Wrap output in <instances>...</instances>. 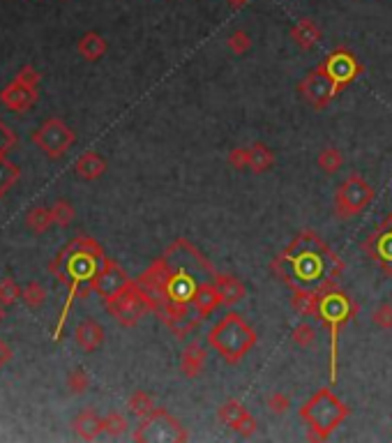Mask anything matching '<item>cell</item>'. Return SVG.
Listing matches in <instances>:
<instances>
[{"mask_svg": "<svg viewBox=\"0 0 392 443\" xmlns=\"http://www.w3.org/2000/svg\"><path fill=\"white\" fill-rule=\"evenodd\" d=\"M166 261H169V277H166L160 294L155 296L157 307L155 314L160 321L169 328L178 339H185L191 335L201 319L194 314L191 316V300L196 291L206 282L215 280V266L191 245L189 240L180 238L173 245L166 247Z\"/></svg>", "mask_w": 392, "mask_h": 443, "instance_id": "obj_1", "label": "cell"}, {"mask_svg": "<svg viewBox=\"0 0 392 443\" xmlns=\"http://www.w3.org/2000/svg\"><path fill=\"white\" fill-rule=\"evenodd\" d=\"M272 273L293 289H321L328 282H339L344 273L341 258L319 233L307 229L289 242L282 254L272 258Z\"/></svg>", "mask_w": 392, "mask_h": 443, "instance_id": "obj_2", "label": "cell"}, {"mask_svg": "<svg viewBox=\"0 0 392 443\" xmlns=\"http://www.w3.org/2000/svg\"><path fill=\"white\" fill-rule=\"evenodd\" d=\"M358 312H360V305L339 287V282L323 284L316 319L330 330V383H337L339 376V335L344 325L355 319Z\"/></svg>", "mask_w": 392, "mask_h": 443, "instance_id": "obj_3", "label": "cell"}, {"mask_svg": "<svg viewBox=\"0 0 392 443\" xmlns=\"http://www.w3.org/2000/svg\"><path fill=\"white\" fill-rule=\"evenodd\" d=\"M298 413L307 423V441H328L351 416V408L330 388H321L298 408Z\"/></svg>", "mask_w": 392, "mask_h": 443, "instance_id": "obj_4", "label": "cell"}, {"mask_svg": "<svg viewBox=\"0 0 392 443\" xmlns=\"http://www.w3.org/2000/svg\"><path fill=\"white\" fill-rule=\"evenodd\" d=\"M208 344L217 351V356L224 363L238 365L258 344V335L252 325L243 319V314L231 309L208 332Z\"/></svg>", "mask_w": 392, "mask_h": 443, "instance_id": "obj_5", "label": "cell"}, {"mask_svg": "<svg viewBox=\"0 0 392 443\" xmlns=\"http://www.w3.org/2000/svg\"><path fill=\"white\" fill-rule=\"evenodd\" d=\"M106 303H108V312L122 325H127V328L129 325H137L148 312H155L157 307L155 296L150 294L144 284H139V280L137 282L129 280L118 294L108 298Z\"/></svg>", "mask_w": 392, "mask_h": 443, "instance_id": "obj_6", "label": "cell"}, {"mask_svg": "<svg viewBox=\"0 0 392 443\" xmlns=\"http://www.w3.org/2000/svg\"><path fill=\"white\" fill-rule=\"evenodd\" d=\"M372 201H374V187L365 180V175L360 171H351L335 189L332 213H335L337 220L346 222L365 213L367 206H372Z\"/></svg>", "mask_w": 392, "mask_h": 443, "instance_id": "obj_7", "label": "cell"}, {"mask_svg": "<svg viewBox=\"0 0 392 443\" xmlns=\"http://www.w3.org/2000/svg\"><path fill=\"white\" fill-rule=\"evenodd\" d=\"M134 441H189V432L182 428L176 416L166 408H155L153 413L141 418L139 430L134 432Z\"/></svg>", "mask_w": 392, "mask_h": 443, "instance_id": "obj_8", "label": "cell"}, {"mask_svg": "<svg viewBox=\"0 0 392 443\" xmlns=\"http://www.w3.org/2000/svg\"><path fill=\"white\" fill-rule=\"evenodd\" d=\"M319 68L332 79V83H335V88L339 93L351 86L358 77H362V72H365L360 61H358V56L353 51H348L346 46H339L332 54L325 56L319 63Z\"/></svg>", "mask_w": 392, "mask_h": 443, "instance_id": "obj_9", "label": "cell"}, {"mask_svg": "<svg viewBox=\"0 0 392 443\" xmlns=\"http://www.w3.org/2000/svg\"><path fill=\"white\" fill-rule=\"evenodd\" d=\"M298 93L307 104L314 106L316 111H323V108H328L332 99L339 95V90L335 88V83H332L328 74L316 65V68L312 72H307V77L298 83Z\"/></svg>", "mask_w": 392, "mask_h": 443, "instance_id": "obj_10", "label": "cell"}, {"mask_svg": "<svg viewBox=\"0 0 392 443\" xmlns=\"http://www.w3.org/2000/svg\"><path fill=\"white\" fill-rule=\"evenodd\" d=\"M362 252L383 270V275L392 277V213L379 224V229L367 236L362 242Z\"/></svg>", "mask_w": 392, "mask_h": 443, "instance_id": "obj_11", "label": "cell"}, {"mask_svg": "<svg viewBox=\"0 0 392 443\" xmlns=\"http://www.w3.org/2000/svg\"><path fill=\"white\" fill-rule=\"evenodd\" d=\"M217 420L231 428L236 434H240L243 439H252L258 432V420L243 402H238V399H229V402L220 404V408H217Z\"/></svg>", "mask_w": 392, "mask_h": 443, "instance_id": "obj_12", "label": "cell"}, {"mask_svg": "<svg viewBox=\"0 0 392 443\" xmlns=\"http://www.w3.org/2000/svg\"><path fill=\"white\" fill-rule=\"evenodd\" d=\"M127 282H129L127 273H125L115 261H108V258H104V266L97 270V275L93 277V287H95L97 294H102L108 300L111 296L118 294V291Z\"/></svg>", "mask_w": 392, "mask_h": 443, "instance_id": "obj_13", "label": "cell"}, {"mask_svg": "<svg viewBox=\"0 0 392 443\" xmlns=\"http://www.w3.org/2000/svg\"><path fill=\"white\" fill-rule=\"evenodd\" d=\"M208 365V351L198 339L189 342L180 354V374L185 379H198Z\"/></svg>", "mask_w": 392, "mask_h": 443, "instance_id": "obj_14", "label": "cell"}, {"mask_svg": "<svg viewBox=\"0 0 392 443\" xmlns=\"http://www.w3.org/2000/svg\"><path fill=\"white\" fill-rule=\"evenodd\" d=\"M215 287L220 291L224 307H236L240 300L247 296V287L243 284V280H238L236 275H231V273H217Z\"/></svg>", "mask_w": 392, "mask_h": 443, "instance_id": "obj_15", "label": "cell"}, {"mask_svg": "<svg viewBox=\"0 0 392 443\" xmlns=\"http://www.w3.org/2000/svg\"><path fill=\"white\" fill-rule=\"evenodd\" d=\"M72 141H74V135L61 123H49L39 135V144L44 146L46 153H51V155H61Z\"/></svg>", "mask_w": 392, "mask_h": 443, "instance_id": "obj_16", "label": "cell"}, {"mask_svg": "<svg viewBox=\"0 0 392 443\" xmlns=\"http://www.w3.org/2000/svg\"><path fill=\"white\" fill-rule=\"evenodd\" d=\"M291 39H293V44L300 49V51H312V49L319 44L323 39V30L316 26L312 19H300L293 28H291Z\"/></svg>", "mask_w": 392, "mask_h": 443, "instance_id": "obj_17", "label": "cell"}, {"mask_svg": "<svg viewBox=\"0 0 392 443\" xmlns=\"http://www.w3.org/2000/svg\"><path fill=\"white\" fill-rule=\"evenodd\" d=\"M222 305V296H220V291H217L215 287V280L210 282H206L201 289L196 291V296L194 300H191V307H194V314L198 316V319H208L217 307Z\"/></svg>", "mask_w": 392, "mask_h": 443, "instance_id": "obj_18", "label": "cell"}, {"mask_svg": "<svg viewBox=\"0 0 392 443\" xmlns=\"http://www.w3.org/2000/svg\"><path fill=\"white\" fill-rule=\"evenodd\" d=\"M319 300H321V289H293L291 307L303 316H316Z\"/></svg>", "mask_w": 392, "mask_h": 443, "instance_id": "obj_19", "label": "cell"}, {"mask_svg": "<svg viewBox=\"0 0 392 443\" xmlns=\"http://www.w3.org/2000/svg\"><path fill=\"white\" fill-rule=\"evenodd\" d=\"M274 162H277V157H274L272 150L265 144H261V141H256V144L249 146V171L265 173L272 169Z\"/></svg>", "mask_w": 392, "mask_h": 443, "instance_id": "obj_20", "label": "cell"}, {"mask_svg": "<svg viewBox=\"0 0 392 443\" xmlns=\"http://www.w3.org/2000/svg\"><path fill=\"white\" fill-rule=\"evenodd\" d=\"M77 339L86 351H95L104 342V328L95 321H86L81 323V328L77 330Z\"/></svg>", "mask_w": 392, "mask_h": 443, "instance_id": "obj_21", "label": "cell"}, {"mask_svg": "<svg viewBox=\"0 0 392 443\" xmlns=\"http://www.w3.org/2000/svg\"><path fill=\"white\" fill-rule=\"evenodd\" d=\"M344 162H346L344 153H341V150L335 148V146L323 148L319 153V157H316V164H319V169L323 173H337L341 166H344Z\"/></svg>", "mask_w": 392, "mask_h": 443, "instance_id": "obj_22", "label": "cell"}, {"mask_svg": "<svg viewBox=\"0 0 392 443\" xmlns=\"http://www.w3.org/2000/svg\"><path fill=\"white\" fill-rule=\"evenodd\" d=\"M104 169H106V162L99 155H95V153H86L79 160V164H77L79 175H81V178H86V180L99 178V175L104 173Z\"/></svg>", "mask_w": 392, "mask_h": 443, "instance_id": "obj_23", "label": "cell"}, {"mask_svg": "<svg viewBox=\"0 0 392 443\" xmlns=\"http://www.w3.org/2000/svg\"><path fill=\"white\" fill-rule=\"evenodd\" d=\"M77 430H79V434L83 439H95L97 434L104 430V420H102V418H97L93 411H86L79 418Z\"/></svg>", "mask_w": 392, "mask_h": 443, "instance_id": "obj_24", "label": "cell"}, {"mask_svg": "<svg viewBox=\"0 0 392 443\" xmlns=\"http://www.w3.org/2000/svg\"><path fill=\"white\" fill-rule=\"evenodd\" d=\"M129 408H132V413L139 416V418H146L155 411V402H153V397L148 395V392L144 390H137L134 395L129 397Z\"/></svg>", "mask_w": 392, "mask_h": 443, "instance_id": "obj_25", "label": "cell"}, {"mask_svg": "<svg viewBox=\"0 0 392 443\" xmlns=\"http://www.w3.org/2000/svg\"><path fill=\"white\" fill-rule=\"evenodd\" d=\"M291 339H293V344L300 349H310L316 342V328L312 323H298L293 332H291Z\"/></svg>", "mask_w": 392, "mask_h": 443, "instance_id": "obj_26", "label": "cell"}, {"mask_svg": "<svg viewBox=\"0 0 392 443\" xmlns=\"http://www.w3.org/2000/svg\"><path fill=\"white\" fill-rule=\"evenodd\" d=\"M265 408H268L272 416H286L291 411V397L286 392L274 390L268 395V399H265Z\"/></svg>", "mask_w": 392, "mask_h": 443, "instance_id": "obj_27", "label": "cell"}, {"mask_svg": "<svg viewBox=\"0 0 392 443\" xmlns=\"http://www.w3.org/2000/svg\"><path fill=\"white\" fill-rule=\"evenodd\" d=\"M227 46L233 56H245L249 49H252V37H249L245 30H233L227 37Z\"/></svg>", "mask_w": 392, "mask_h": 443, "instance_id": "obj_28", "label": "cell"}, {"mask_svg": "<svg viewBox=\"0 0 392 443\" xmlns=\"http://www.w3.org/2000/svg\"><path fill=\"white\" fill-rule=\"evenodd\" d=\"M104 51H106V44H104L102 37H97V35L83 37V42H81V54L86 56L88 61H97V58L102 56Z\"/></svg>", "mask_w": 392, "mask_h": 443, "instance_id": "obj_29", "label": "cell"}, {"mask_svg": "<svg viewBox=\"0 0 392 443\" xmlns=\"http://www.w3.org/2000/svg\"><path fill=\"white\" fill-rule=\"evenodd\" d=\"M372 321L377 323L381 330H392V305L390 303H381L372 312Z\"/></svg>", "mask_w": 392, "mask_h": 443, "instance_id": "obj_30", "label": "cell"}, {"mask_svg": "<svg viewBox=\"0 0 392 443\" xmlns=\"http://www.w3.org/2000/svg\"><path fill=\"white\" fill-rule=\"evenodd\" d=\"M127 420L120 416V413H108L104 418V432H108L111 437H122L125 432H127Z\"/></svg>", "mask_w": 392, "mask_h": 443, "instance_id": "obj_31", "label": "cell"}, {"mask_svg": "<svg viewBox=\"0 0 392 443\" xmlns=\"http://www.w3.org/2000/svg\"><path fill=\"white\" fill-rule=\"evenodd\" d=\"M229 164L233 166L236 171H243V169H249V146H236L229 153Z\"/></svg>", "mask_w": 392, "mask_h": 443, "instance_id": "obj_32", "label": "cell"}, {"mask_svg": "<svg viewBox=\"0 0 392 443\" xmlns=\"http://www.w3.org/2000/svg\"><path fill=\"white\" fill-rule=\"evenodd\" d=\"M70 386H72V390H74V392H83V390L88 388V376L83 374L81 370H77V372L72 374V379H70Z\"/></svg>", "mask_w": 392, "mask_h": 443, "instance_id": "obj_33", "label": "cell"}, {"mask_svg": "<svg viewBox=\"0 0 392 443\" xmlns=\"http://www.w3.org/2000/svg\"><path fill=\"white\" fill-rule=\"evenodd\" d=\"M56 220L61 224H68L72 220V208L68 204H58L56 206Z\"/></svg>", "mask_w": 392, "mask_h": 443, "instance_id": "obj_34", "label": "cell"}, {"mask_svg": "<svg viewBox=\"0 0 392 443\" xmlns=\"http://www.w3.org/2000/svg\"><path fill=\"white\" fill-rule=\"evenodd\" d=\"M227 3L233 7V10H240V7H243V5H247L249 0H227Z\"/></svg>", "mask_w": 392, "mask_h": 443, "instance_id": "obj_35", "label": "cell"}]
</instances>
